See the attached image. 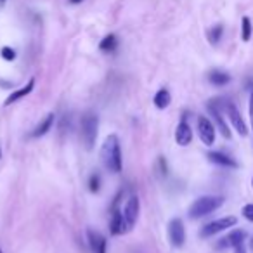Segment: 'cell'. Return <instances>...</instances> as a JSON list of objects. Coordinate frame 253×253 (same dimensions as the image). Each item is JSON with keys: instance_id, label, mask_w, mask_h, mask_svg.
Masks as SVG:
<instances>
[{"instance_id": "26", "label": "cell", "mask_w": 253, "mask_h": 253, "mask_svg": "<svg viewBox=\"0 0 253 253\" xmlns=\"http://www.w3.org/2000/svg\"><path fill=\"white\" fill-rule=\"evenodd\" d=\"M250 118H252V125H253V90L250 95Z\"/></svg>"}, {"instance_id": "12", "label": "cell", "mask_w": 253, "mask_h": 253, "mask_svg": "<svg viewBox=\"0 0 253 253\" xmlns=\"http://www.w3.org/2000/svg\"><path fill=\"white\" fill-rule=\"evenodd\" d=\"M246 238V232L245 231H232L231 234H227L225 238L220 239V243L217 245V248H234V246L241 245Z\"/></svg>"}, {"instance_id": "14", "label": "cell", "mask_w": 253, "mask_h": 253, "mask_svg": "<svg viewBox=\"0 0 253 253\" xmlns=\"http://www.w3.org/2000/svg\"><path fill=\"white\" fill-rule=\"evenodd\" d=\"M52 125H54V113H49V115L45 116V118L42 120V122L39 123V125L35 126L32 130V137L33 139H39V137H42V135H45L47 132L52 128Z\"/></svg>"}, {"instance_id": "6", "label": "cell", "mask_w": 253, "mask_h": 253, "mask_svg": "<svg viewBox=\"0 0 253 253\" xmlns=\"http://www.w3.org/2000/svg\"><path fill=\"white\" fill-rule=\"evenodd\" d=\"M139 208H141V203H139L137 196H130L126 200L125 208H123V218H125L126 229H132L135 225L139 217Z\"/></svg>"}, {"instance_id": "22", "label": "cell", "mask_w": 253, "mask_h": 253, "mask_svg": "<svg viewBox=\"0 0 253 253\" xmlns=\"http://www.w3.org/2000/svg\"><path fill=\"white\" fill-rule=\"evenodd\" d=\"M88 189L92 193H97L101 189V177H99V173H92L90 175V179H88Z\"/></svg>"}, {"instance_id": "10", "label": "cell", "mask_w": 253, "mask_h": 253, "mask_svg": "<svg viewBox=\"0 0 253 253\" xmlns=\"http://www.w3.org/2000/svg\"><path fill=\"white\" fill-rule=\"evenodd\" d=\"M225 111H227L229 120H231V123L234 125L236 130H238V134L239 135H246V134H248V128H246L245 120L241 118V115H239V111L236 109V106L227 104V106H225Z\"/></svg>"}, {"instance_id": "33", "label": "cell", "mask_w": 253, "mask_h": 253, "mask_svg": "<svg viewBox=\"0 0 253 253\" xmlns=\"http://www.w3.org/2000/svg\"><path fill=\"white\" fill-rule=\"evenodd\" d=\"M252 245H253V243H252Z\"/></svg>"}, {"instance_id": "18", "label": "cell", "mask_w": 253, "mask_h": 253, "mask_svg": "<svg viewBox=\"0 0 253 253\" xmlns=\"http://www.w3.org/2000/svg\"><path fill=\"white\" fill-rule=\"evenodd\" d=\"M208 80H210L213 85H218V87H222V85H225V84H229V82H231V77H229L225 71L213 70V71H210V75H208Z\"/></svg>"}, {"instance_id": "16", "label": "cell", "mask_w": 253, "mask_h": 253, "mask_svg": "<svg viewBox=\"0 0 253 253\" xmlns=\"http://www.w3.org/2000/svg\"><path fill=\"white\" fill-rule=\"evenodd\" d=\"M208 160L215 165H220V167H229V169H236L238 163L231 158V156L224 155V153H218V151H211L208 153Z\"/></svg>"}, {"instance_id": "21", "label": "cell", "mask_w": 253, "mask_h": 253, "mask_svg": "<svg viewBox=\"0 0 253 253\" xmlns=\"http://www.w3.org/2000/svg\"><path fill=\"white\" fill-rule=\"evenodd\" d=\"M241 39L245 40V42H248L250 39H252V21H250V18H243L241 19Z\"/></svg>"}, {"instance_id": "1", "label": "cell", "mask_w": 253, "mask_h": 253, "mask_svg": "<svg viewBox=\"0 0 253 253\" xmlns=\"http://www.w3.org/2000/svg\"><path fill=\"white\" fill-rule=\"evenodd\" d=\"M101 160L109 172L118 173L122 170V149H120L118 135L111 134L106 137L101 148Z\"/></svg>"}, {"instance_id": "27", "label": "cell", "mask_w": 253, "mask_h": 253, "mask_svg": "<svg viewBox=\"0 0 253 253\" xmlns=\"http://www.w3.org/2000/svg\"><path fill=\"white\" fill-rule=\"evenodd\" d=\"M234 253H246V250H245V245H238V246H234Z\"/></svg>"}, {"instance_id": "24", "label": "cell", "mask_w": 253, "mask_h": 253, "mask_svg": "<svg viewBox=\"0 0 253 253\" xmlns=\"http://www.w3.org/2000/svg\"><path fill=\"white\" fill-rule=\"evenodd\" d=\"M243 215H245L246 220L253 222V203L245 205V208H243Z\"/></svg>"}, {"instance_id": "20", "label": "cell", "mask_w": 253, "mask_h": 253, "mask_svg": "<svg viewBox=\"0 0 253 253\" xmlns=\"http://www.w3.org/2000/svg\"><path fill=\"white\" fill-rule=\"evenodd\" d=\"M222 33H224V26L222 25H215L213 28L208 32V40H210L211 45H217L218 40L222 39Z\"/></svg>"}, {"instance_id": "29", "label": "cell", "mask_w": 253, "mask_h": 253, "mask_svg": "<svg viewBox=\"0 0 253 253\" xmlns=\"http://www.w3.org/2000/svg\"><path fill=\"white\" fill-rule=\"evenodd\" d=\"M0 2H2V4H4V2H5V0H0Z\"/></svg>"}, {"instance_id": "17", "label": "cell", "mask_w": 253, "mask_h": 253, "mask_svg": "<svg viewBox=\"0 0 253 253\" xmlns=\"http://www.w3.org/2000/svg\"><path fill=\"white\" fill-rule=\"evenodd\" d=\"M170 102H172V95H170V92L167 90V88H160L155 95V106L158 109H165V108H169Z\"/></svg>"}, {"instance_id": "8", "label": "cell", "mask_w": 253, "mask_h": 253, "mask_svg": "<svg viewBox=\"0 0 253 253\" xmlns=\"http://www.w3.org/2000/svg\"><path fill=\"white\" fill-rule=\"evenodd\" d=\"M87 241H88V246H90L92 253H106L108 243H106V238L99 231L87 229Z\"/></svg>"}, {"instance_id": "2", "label": "cell", "mask_w": 253, "mask_h": 253, "mask_svg": "<svg viewBox=\"0 0 253 253\" xmlns=\"http://www.w3.org/2000/svg\"><path fill=\"white\" fill-rule=\"evenodd\" d=\"M97 128H99V118L94 111H85L80 120V137L84 142L85 149L90 151L97 139Z\"/></svg>"}, {"instance_id": "4", "label": "cell", "mask_w": 253, "mask_h": 253, "mask_svg": "<svg viewBox=\"0 0 253 253\" xmlns=\"http://www.w3.org/2000/svg\"><path fill=\"white\" fill-rule=\"evenodd\" d=\"M236 222H238L236 217H222V218H218V220H213V222H210V224L205 225V227L201 229L200 236L201 238H210V236L217 234V232L225 231L227 227L236 225Z\"/></svg>"}, {"instance_id": "28", "label": "cell", "mask_w": 253, "mask_h": 253, "mask_svg": "<svg viewBox=\"0 0 253 253\" xmlns=\"http://www.w3.org/2000/svg\"><path fill=\"white\" fill-rule=\"evenodd\" d=\"M84 0H70V4H82Z\"/></svg>"}, {"instance_id": "7", "label": "cell", "mask_w": 253, "mask_h": 253, "mask_svg": "<svg viewBox=\"0 0 253 253\" xmlns=\"http://www.w3.org/2000/svg\"><path fill=\"white\" fill-rule=\"evenodd\" d=\"M198 134L205 146H211L215 142V126L207 116L198 118Z\"/></svg>"}, {"instance_id": "19", "label": "cell", "mask_w": 253, "mask_h": 253, "mask_svg": "<svg viewBox=\"0 0 253 253\" xmlns=\"http://www.w3.org/2000/svg\"><path fill=\"white\" fill-rule=\"evenodd\" d=\"M116 47H118V39H116L115 33L106 35L104 39L101 40V43H99V49H101L102 52H113Z\"/></svg>"}, {"instance_id": "32", "label": "cell", "mask_w": 253, "mask_h": 253, "mask_svg": "<svg viewBox=\"0 0 253 253\" xmlns=\"http://www.w3.org/2000/svg\"><path fill=\"white\" fill-rule=\"evenodd\" d=\"M0 253H2V250H0Z\"/></svg>"}, {"instance_id": "11", "label": "cell", "mask_w": 253, "mask_h": 253, "mask_svg": "<svg viewBox=\"0 0 253 253\" xmlns=\"http://www.w3.org/2000/svg\"><path fill=\"white\" fill-rule=\"evenodd\" d=\"M109 231L111 234H123L126 229V224H125V218H123V211L118 210V208H113V213H111V222H109Z\"/></svg>"}, {"instance_id": "25", "label": "cell", "mask_w": 253, "mask_h": 253, "mask_svg": "<svg viewBox=\"0 0 253 253\" xmlns=\"http://www.w3.org/2000/svg\"><path fill=\"white\" fill-rule=\"evenodd\" d=\"M158 165H160V170H162L160 173H162V175H167V163H165V160L160 158L158 160Z\"/></svg>"}, {"instance_id": "15", "label": "cell", "mask_w": 253, "mask_h": 253, "mask_svg": "<svg viewBox=\"0 0 253 253\" xmlns=\"http://www.w3.org/2000/svg\"><path fill=\"white\" fill-rule=\"evenodd\" d=\"M33 87H35V78H32V80L28 82V84L25 85V87H21V88H18V90H14L11 95H9L7 99H5V102L4 104L5 106H11V104H14L16 101H19V99H23L25 95H28L30 92L33 90Z\"/></svg>"}, {"instance_id": "23", "label": "cell", "mask_w": 253, "mask_h": 253, "mask_svg": "<svg viewBox=\"0 0 253 253\" xmlns=\"http://www.w3.org/2000/svg\"><path fill=\"white\" fill-rule=\"evenodd\" d=\"M0 56L4 57L5 61H14L16 59V50L12 49V47H2V50H0Z\"/></svg>"}, {"instance_id": "13", "label": "cell", "mask_w": 253, "mask_h": 253, "mask_svg": "<svg viewBox=\"0 0 253 253\" xmlns=\"http://www.w3.org/2000/svg\"><path fill=\"white\" fill-rule=\"evenodd\" d=\"M175 141L179 146H189L193 141V130L186 122H180L175 130Z\"/></svg>"}, {"instance_id": "5", "label": "cell", "mask_w": 253, "mask_h": 253, "mask_svg": "<svg viewBox=\"0 0 253 253\" xmlns=\"http://www.w3.org/2000/svg\"><path fill=\"white\" fill-rule=\"evenodd\" d=\"M169 239L172 243V246L180 248L186 241V229L180 218H172L169 224Z\"/></svg>"}, {"instance_id": "9", "label": "cell", "mask_w": 253, "mask_h": 253, "mask_svg": "<svg viewBox=\"0 0 253 253\" xmlns=\"http://www.w3.org/2000/svg\"><path fill=\"white\" fill-rule=\"evenodd\" d=\"M208 109H210V113L213 115V118H215V122H217L218 128H220L222 135H224V137H227V139L231 137V130H229V126L225 125L224 116H222V111H220V102H218V101H210V102H208Z\"/></svg>"}, {"instance_id": "31", "label": "cell", "mask_w": 253, "mask_h": 253, "mask_svg": "<svg viewBox=\"0 0 253 253\" xmlns=\"http://www.w3.org/2000/svg\"><path fill=\"white\" fill-rule=\"evenodd\" d=\"M0 155H2V151H0Z\"/></svg>"}, {"instance_id": "3", "label": "cell", "mask_w": 253, "mask_h": 253, "mask_svg": "<svg viewBox=\"0 0 253 253\" xmlns=\"http://www.w3.org/2000/svg\"><path fill=\"white\" fill-rule=\"evenodd\" d=\"M222 203H224V198H220V196L198 198V200L189 207V217L191 218H201V217H205V215L215 211L217 208H220Z\"/></svg>"}, {"instance_id": "30", "label": "cell", "mask_w": 253, "mask_h": 253, "mask_svg": "<svg viewBox=\"0 0 253 253\" xmlns=\"http://www.w3.org/2000/svg\"><path fill=\"white\" fill-rule=\"evenodd\" d=\"M252 186H253V179H252Z\"/></svg>"}]
</instances>
